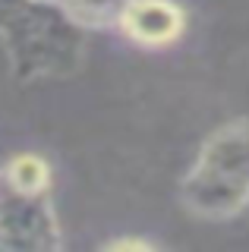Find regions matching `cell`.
I'll list each match as a JSON object with an SVG mask.
<instances>
[{
    "instance_id": "6da1fadb",
    "label": "cell",
    "mask_w": 249,
    "mask_h": 252,
    "mask_svg": "<svg viewBox=\"0 0 249 252\" xmlns=\"http://www.w3.org/2000/svg\"><path fill=\"white\" fill-rule=\"evenodd\" d=\"M0 44L22 85L69 79L85 60V32L44 0H0Z\"/></svg>"
},
{
    "instance_id": "7a4b0ae2",
    "label": "cell",
    "mask_w": 249,
    "mask_h": 252,
    "mask_svg": "<svg viewBox=\"0 0 249 252\" xmlns=\"http://www.w3.org/2000/svg\"><path fill=\"white\" fill-rule=\"evenodd\" d=\"M177 199L192 218L221 224L249 208V120L215 126L183 170Z\"/></svg>"
},
{
    "instance_id": "3957f363",
    "label": "cell",
    "mask_w": 249,
    "mask_h": 252,
    "mask_svg": "<svg viewBox=\"0 0 249 252\" xmlns=\"http://www.w3.org/2000/svg\"><path fill=\"white\" fill-rule=\"evenodd\" d=\"M189 32V13L180 0H129L114 35L142 51H167Z\"/></svg>"
},
{
    "instance_id": "277c9868",
    "label": "cell",
    "mask_w": 249,
    "mask_h": 252,
    "mask_svg": "<svg viewBox=\"0 0 249 252\" xmlns=\"http://www.w3.org/2000/svg\"><path fill=\"white\" fill-rule=\"evenodd\" d=\"M63 246L57 211L48 199L0 195V249H35L51 252Z\"/></svg>"
},
{
    "instance_id": "5b68a950",
    "label": "cell",
    "mask_w": 249,
    "mask_h": 252,
    "mask_svg": "<svg viewBox=\"0 0 249 252\" xmlns=\"http://www.w3.org/2000/svg\"><path fill=\"white\" fill-rule=\"evenodd\" d=\"M0 189L22 199H48L54 192V164L41 152H16L3 158Z\"/></svg>"
},
{
    "instance_id": "8992f818",
    "label": "cell",
    "mask_w": 249,
    "mask_h": 252,
    "mask_svg": "<svg viewBox=\"0 0 249 252\" xmlns=\"http://www.w3.org/2000/svg\"><path fill=\"white\" fill-rule=\"evenodd\" d=\"M126 3L129 0H54V6L85 35H92V32H101V35L114 32Z\"/></svg>"
},
{
    "instance_id": "52a82bcc",
    "label": "cell",
    "mask_w": 249,
    "mask_h": 252,
    "mask_svg": "<svg viewBox=\"0 0 249 252\" xmlns=\"http://www.w3.org/2000/svg\"><path fill=\"white\" fill-rule=\"evenodd\" d=\"M104 252H158L161 243L149 240V236H114V240L101 243Z\"/></svg>"
},
{
    "instance_id": "ba28073f",
    "label": "cell",
    "mask_w": 249,
    "mask_h": 252,
    "mask_svg": "<svg viewBox=\"0 0 249 252\" xmlns=\"http://www.w3.org/2000/svg\"><path fill=\"white\" fill-rule=\"evenodd\" d=\"M44 3H54V0H44Z\"/></svg>"
},
{
    "instance_id": "9c48e42d",
    "label": "cell",
    "mask_w": 249,
    "mask_h": 252,
    "mask_svg": "<svg viewBox=\"0 0 249 252\" xmlns=\"http://www.w3.org/2000/svg\"><path fill=\"white\" fill-rule=\"evenodd\" d=\"M0 195H3V189H0Z\"/></svg>"
}]
</instances>
